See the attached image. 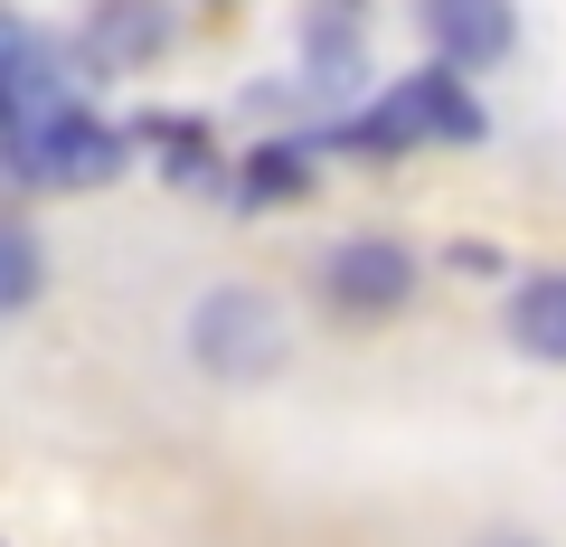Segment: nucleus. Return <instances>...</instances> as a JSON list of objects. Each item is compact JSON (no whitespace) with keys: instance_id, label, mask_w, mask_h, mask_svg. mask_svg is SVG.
<instances>
[{"instance_id":"obj_1","label":"nucleus","mask_w":566,"mask_h":547,"mask_svg":"<svg viewBox=\"0 0 566 547\" xmlns=\"http://www.w3.org/2000/svg\"><path fill=\"white\" fill-rule=\"evenodd\" d=\"M340 143L359 161H406V151H434V143H482V104L463 95L453 66H424V76H397L359 123H340Z\"/></svg>"},{"instance_id":"obj_2","label":"nucleus","mask_w":566,"mask_h":547,"mask_svg":"<svg viewBox=\"0 0 566 547\" xmlns=\"http://www.w3.org/2000/svg\"><path fill=\"white\" fill-rule=\"evenodd\" d=\"M0 161L20 170L29 189H104L133 161V133H114V123L85 114V104H57V114L10 123V133H0Z\"/></svg>"},{"instance_id":"obj_3","label":"nucleus","mask_w":566,"mask_h":547,"mask_svg":"<svg viewBox=\"0 0 566 547\" xmlns=\"http://www.w3.org/2000/svg\"><path fill=\"white\" fill-rule=\"evenodd\" d=\"M283 349H293L283 303H274V293H255V284H218V293H199V312H189V359H199L208 378H227V387L274 378Z\"/></svg>"},{"instance_id":"obj_4","label":"nucleus","mask_w":566,"mask_h":547,"mask_svg":"<svg viewBox=\"0 0 566 547\" xmlns=\"http://www.w3.org/2000/svg\"><path fill=\"white\" fill-rule=\"evenodd\" d=\"M322 303H331V322H397V312L416 303V255H406L397 236H349V245H331Z\"/></svg>"},{"instance_id":"obj_5","label":"nucleus","mask_w":566,"mask_h":547,"mask_svg":"<svg viewBox=\"0 0 566 547\" xmlns=\"http://www.w3.org/2000/svg\"><path fill=\"white\" fill-rule=\"evenodd\" d=\"M424 48L434 66H501L520 48V0H424Z\"/></svg>"},{"instance_id":"obj_6","label":"nucleus","mask_w":566,"mask_h":547,"mask_svg":"<svg viewBox=\"0 0 566 547\" xmlns=\"http://www.w3.org/2000/svg\"><path fill=\"white\" fill-rule=\"evenodd\" d=\"M161 48H170L161 0H95V20H85V57L95 66H151Z\"/></svg>"},{"instance_id":"obj_7","label":"nucleus","mask_w":566,"mask_h":547,"mask_svg":"<svg viewBox=\"0 0 566 547\" xmlns=\"http://www.w3.org/2000/svg\"><path fill=\"white\" fill-rule=\"evenodd\" d=\"M510 340H520L528 359L566 368V274H528V284L510 293Z\"/></svg>"},{"instance_id":"obj_8","label":"nucleus","mask_w":566,"mask_h":547,"mask_svg":"<svg viewBox=\"0 0 566 547\" xmlns=\"http://www.w3.org/2000/svg\"><path fill=\"white\" fill-rule=\"evenodd\" d=\"M39 293H48V245L20 218H0V322H20Z\"/></svg>"},{"instance_id":"obj_9","label":"nucleus","mask_w":566,"mask_h":547,"mask_svg":"<svg viewBox=\"0 0 566 547\" xmlns=\"http://www.w3.org/2000/svg\"><path fill=\"white\" fill-rule=\"evenodd\" d=\"M237 189L245 199H303L312 189V161H303V143H264V151H245V170H237Z\"/></svg>"},{"instance_id":"obj_10","label":"nucleus","mask_w":566,"mask_h":547,"mask_svg":"<svg viewBox=\"0 0 566 547\" xmlns=\"http://www.w3.org/2000/svg\"><path fill=\"white\" fill-rule=\"evenodd\" d=\"M472 547H538L528 528H491V538H472Z\"/></svg>"},{"instance_id":"obj_11","label":"nucleus","mask_w":566,"mask_h":547,"mask_svg":"<svg viewBox=\"0 0 566 547\" xmlns=\"http://www.w3.org/2000/svg\"><path fill=\"white\" fill-rule=\"evenodd\" d=\"M0 29H10V20H0Z\"/></svg>"}]
</instances>
